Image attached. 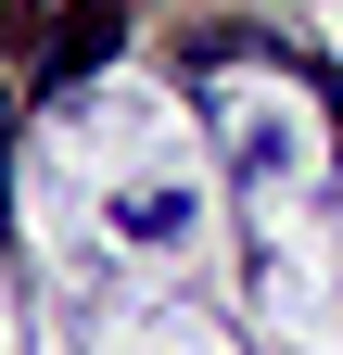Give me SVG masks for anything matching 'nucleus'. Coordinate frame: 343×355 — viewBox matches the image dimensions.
I'll return each instance as SVG.
<instances>
[{"label":"nucleus","instance_id":"2","mask_svg":"<svg viewBox=\"0 0 343 355\" xmlns=\"http://www.w3.org/2000/svg\"><path fill=\"white\" fill-rule=\"evenodd\" d=\"M0 229H13V127H0Z\"/></svg>","mask_w":343,"mask_h":355},{"label":"nucleus","instance_id":"1","mask_svg":"<svg viewBox=\"0 0 343 355\" xmlns=\"http://www.w3.org/2000/svg\"><path fill=\"white\" fill-rule=\"evenodd\" d=\"M127 38V0H64V26L38 38V89H90Z\"/></svg>","mask_w":343,"mask_h":355}]
</instances>
